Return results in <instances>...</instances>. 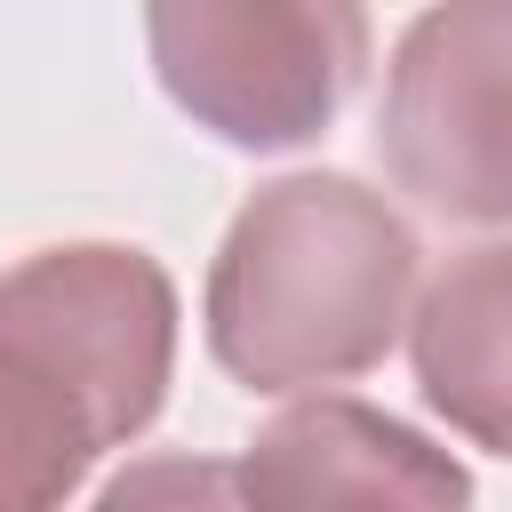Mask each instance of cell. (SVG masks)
Masks as SVG:
<instances>
[{
    "label": "cell",
    "mask_w": 512,
    "mask_h": 512,
    "mask_svg": "<svg viewBox=\"0 0 512 512\" xmlns=\"http://www.w3.org/2000/svg\"><path fill=\"white\" fill-rule=\"evenodd\" d=\"M176 368V288L144 248L72 240L0 272V512H64Z\"/></svg>",
    "instance_id": "cell-1"
},
{
    "label": "cell",
    "mask_w": 512,
    "mask_h": 512,
    "mask_svg": "<svg viewBox=\"0 0 512 512\" xmlns=\"http://www.w3.org/2000/svg\"><path fill=\"white\" fill-rule=\"evenodd\" d=\"M416 288V232L336 168L264 184L208 272V352L248 392H304L392 352Z\"/></svg>",
    "instance_id": "cell-2"
},
{
    "label": "cell",
    "mask_w": 512,
    "mask_h": 512,
    "mask_svg": "<svg viewBox=\"0 0 512 512\" xmlns=\"http://www.w3.org/2000/svg\"><path fill=\"white\" fill-rule=\"evenodd\" d=\"M160 88L240 152L304 144L336 120L352 72L368 64L360 8L288 0H168L144 16Z\"/></svg>",
    "instance_id": "cell-3"
},
{
    "label": "cell",
    "mask_w": 512,
    "mask_h": 512,
    "mask_svg": "<svg viewBox=\"0 0 512 512\" xmlns=\"http://www.w3.org/2000/svg\"><path fill=\"white\" fill-rule=\"evenodd\" d=\"M376 152L448 224H512V0L424 8L384 72Z\"/></svg>",
    "instance_id": "cell-4"
},
{
    "label": "cell",
    "mask_w": 512,
    "mask_h": 512,
    "mask_svg": "<svg viewBox=\"0 0 512 512\" xmlns=\"http://www.w3.org/2000/svg\"><path fill=\"white\" fill-rule=\"evenodd\" d=\"M232 472L248 512H472V472L448 448L344 392L272 416Z\"/></svg>",
    "instance_id": "cell-5"
},
{
    "label": "cell",
    "mask_w": 512,
    "mask_h": 512,
    "mask_svg": "<svg viewBox=\"0 0 512 512\" xmlns=\"http://www.w3.org/2000/svg\"><path fill=\"white\" fill-rule=\"evenodd\" d=\"M424 400L472 440L512 456V240H480L448 256L408 320Z\"/></svg>",
    "instance_id": "cell-6"
},
{
    "label": "cell",
    "mask_w": 512,
    "mask_h": 512,
    "mask_svg": "<svg viewBox=\"0 0 512 512\" xmlns=\"http://www.w3.org/2000/svg\"><path fill=\"white\" fill-rule=\"evenodd\" d=\"M88 512H248V504H240V472L224 456H144L128 472H112Z\"/></svg>",
    "instance_id": "cell-7"
}]
</instances>
